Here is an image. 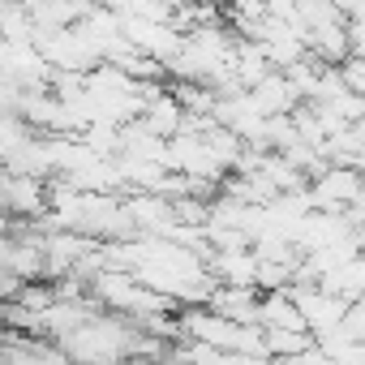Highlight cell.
I'll return each mask as SVG.
<instances>
[{
    "label": "cell",
    "mask_w": 365,
    "mask_h": 365,
    "mask_svg": "<svg viewBox=\"0 0 365 365\" xmlns=\"http://www.w3.org/2000/svg\"><path fill=\"white\" fill-rule=\"evenodd\" d=\"M356 190H361V172L348 163H327L322 172L305 180L309 211H331V215H344L356 202Z\"/></svg>",
    "instance_id": "obj_1"
},
{
    "label": "cell",
    "mask_w": 365,
    "mask_h": 365,
    "mask_svg": "<svg viewBox=\"0 0 365 365\" xmlns=\"http://www.w3.org/2000/svg\"><path fill=\"white\" fill-rule=\"evenodd\" d=\"M0 198H5L9 215L18 224H39L48 215V180L43 176H22V172H5L0 180Z\"/></svg>",
    "instance_id": "obj_2"
},
{
    "label": "cell",
    "mask_w": 365,
    "mask_h": 365,
    "mask_svg": "<svg viewBox=\"0 0 365 365\" xmlns=\"http://www.w3.org/2000/svg\"><path fill=\"white\" fill-rule=\"evenodd\" d=\"M288 297L297 301V309H301V318H305V327L314 331V339H318V335H327V331H335V327L344 322V309H348V301H344L339 292H331V288H322V284H305V288H288Z\"/></svg>",
    "instance_id": "obj_3"
},
{
    "label": "cell",
    "mask_w": 365,
    "mask_h": 365,
    "mask_svg": "<svg viewBox=\"0 0 365 365\" xmlns=\"http://www.w3.org/2000/svg\"><path fill=\"white\" fill-rule=\"evenodd\" d=\"M245 95H250V103H254L262 116H292V112L305 103L301 91L292 86V78H288L284 69H271V73H267L262 82H254Z\"/></svg>",
    "instance_id": "obj_4"
},
{
    "label": "cell",
    "mask_w": 365,
    "mask_h": 365,
    "mask_svg": "<svg viewBox=\"0 0 365 365\" xmlns=\"http://www.w3.org/2000/svg\"><path fill=\"white\" fill-rule=\"evenodd\" d=\"M207 271L215 284H232V288H258V254L254 245H237V250H211Z\"/></svg>",
    "instance_id": "obj_5"
},
{
    "label": "cell",
    "mask_w": 365,
    "mask_h": 365,
    "mask_svg": "<svg viewBox=\"0 0 365 365\" xmlns=\"http://www.w3.org/2000/svg\"><path fill=\"white\" fill-rule=\"evenodd\" d=\"M258 288H232V284H215L211 297L202 301L207 309L232 318V322H258Z\"/></svg>",
    "instance_id": "obj_6"
},
{
    "label": "cell",
    "mask_w": 365,
    "mask_h": 365,
    "mask_svg": "<svg viewBox=\"0 0 365 365\" xmlns=\"http://www.w3.org/2000/svg\"><path fill=\"white\" fill-rule=\"evenodd\" d=\"M35 138V129L22 120V116H14V112H0V163H5L22 142H31Z\"/></svg>",
    "instance_id": "obj_7"
},
{
    "label": "cell",
    "mask_w": 365,
    "mask_h": 365,
    "mask_svg": "<svg viewBox=\"0 0 365 365\" xmlns=\"http://www.w3.org/2000/svg\"><path fill=\"white\" fill-rule=\"evenodd\" d=\"M262 339H267V356H288L314 344L309 331H262Z\"/></svg>",
    "instance_id": "obj_8"
},
{
    "label": "cell",
    "mask_w": 365,
    "mask_h": 365,
    "mask_svg": "<svg viewBox=\"0 0 365 365\" xmlns=\"http://www.w3.org/2000/svg\"><path fill=\"white\" fill-rule=\"evenodd\" d=\"M344 331H348L356 344H365V297L348 301V309H344Z\"/></svg>",
    "instance_id": "obj_9"
},
{
    "label": "cell",
    "mask_w": 365,
    "mask_h": 365,
    "mask_svg": "<svg viewBox=\"0 0 365 365\" xmlns=\"http://www.w3.org/2000/svg\"><path fill=\"white\" fill-rule=\"evenodd\" d=\"M271 365H331V356H327L318 344H309V348H301V352H288V356H271Z\"/></svg>",
    "instance_id": "obj_10"
},
{
    "label": "cell",
    "mask_w": 365,
    "mask_h": 365,
    "mask_svg": "<svg viewBox=\"0 0 365 365\" xmlns=\"http://www.w3.org/2000/svg\"><path fill=\"white\" fill-rule=\"evenodd\" d=\"M18 292H22V279H18L9 267H0V305H9Z\"/></svg>",
    "instance_id": "obj_11"
},
{
    "label": "cell",
    "mask_w": 365,
    "mask_h": 365,
    "mask_svg": "<svg viewBox=\"0 0 365 365\" xmlns=\"http://www.w3.org/2000/svg\"><path fill=\"white\" fill-rule=\"evenodd\" d=\"M348 215H352L356 228H365V172H361V190H356V202L348 207Z\"/></svg>",
    "instance_id": "obj_12"
},
{
    "label": "cell",
    "mask_w": 365,
    "mask_h": 365,
    "mask_svg": "<svg viewBox=\"0 0 365 365\" xmlns=\"http://www.w3.org/2000/svg\"><path fill=\"white\" fill-rule=\"evenodd\" d=\"M9 250H14V232H0V267L9 262Z\"/></svg>",
    "instance_id": "obj_13"
}]
</instances>
